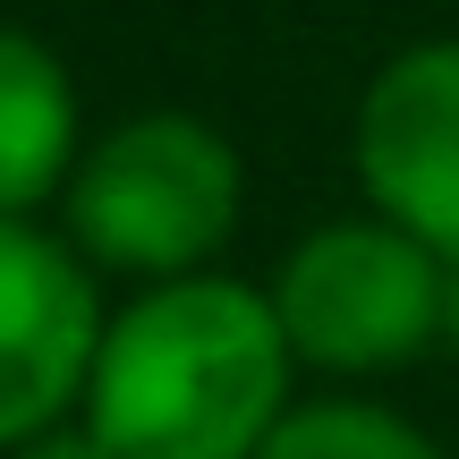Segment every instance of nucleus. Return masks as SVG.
<instances>
[{
  "mask_svg": "<svg viewBox=\"0 0 459 459\" xmlns=\"http://www.w3.org/2000/svg\"><path fill=\"white\" fill-rule=\"evenodd\" d=\"M255 459H451V451L426 426H409L400 409H383V400L332 392V400H298Z\"/></svg>",
  "mask_w": 459,
  "mask_h": 459,
  "instance_id": "obj_7",
  "label": "nucleus"
},
{
  "mask_svg": "<svg viewBox=\"0 0 459 459\" xmlns=\"http://www.w3.org/2000/svg\"><path fill=\"white\" fill-rule=\"evenodd\" d=\"M102 324L94 264L34 221H0V459L85 409Z\"/></svg>",
  "mask_w": 459,
  "mask_h": 459,
  "instance_id": "obj_5",
  "label": "nucleus"
},
{
  "mask_svg": "<svg viewBox=\"0 0 459 459\" xmlns=\"http://www.w3.org/2000/svg\"><path fill=\"white\" fill-rule=\"evenodd\" d=\"M434 349L459 358V264H443V332H434Z\"/></svg>",
  "mask_w": 459,
  "mask_h": 459,
  "instance_id": "obj_9",
  "label": "nucleus"
},
{
  "mask_svg": "<svg viewBox=\"0 0 459 459\" xmlns=\"http://www.w3.org/2000/svg\"><path fill=\"white\" fill-rule=\"evenodd\" d=\"M451 459H459V451H451Z\"/></svg>",
  "mask_w": 459,
  "mask_h": 459,
  "instance_id": "obj_10",
  "label": "nucleus"
},
{
  "mask_svg": "<svg viewBox=\"0 0 459 459\" xmlns=\"http://www.w3.org/2000/svg\"><path fill=\"white\" fill-rule=\"evenodd\" d=\"M60 204H68V247L85 264L162 290V281L213 273L247 204V162L196 111H136L77 153Z\"/></svg>",
  "mask_w": 459,
  "mask_h": 459,
  "instance_id": "obj_2",
  "label": "nucleus"
},
{
  "mask_svg": "<svg viewBox=\"0 0 459 459\" xmlns=\"http://www.w3.org/2000/svg\"><path fill=\"white\" fill-rule=\"evenodd\" d=\"M290 375L298 358L273 298L230 273H196L102 324L77 417L111 443V459H255L298 409Z\"/></svg>",
  "mask_w": 459,
  "mask_h": 459,
  "instance_id": "obj_1",
  "label": "nucleus"
},
{
  "mask_svg": "<svg viewBox=\"0 0 459 459\" xmlns=\"http://www.w3.org/2000/svg\"><path fill=\"white\" fill-rule=\"evenodd\" d=\"M77 85L34 34L0 26V221H26L77 170Z\"/></svg>",
  "mask_w": 459,
  "mask_h": 459,
  "instance_id": "obj_6",
  "label": "nucleus"
},
{
  "mask_svg": "<svg viewBox=\"0 0 459 459\" xmlns=\"http://www.w3.org/2000/svg\"><path fill=\"white\" fill-rule=\"evenodd\" d=\"M9 459H111V443H102L85 417H60L51 434H34V443H17Z\"/></svg>",
  "mask_w": 459,
  "mask_h": 459,
  "instance_id": "obj_8",
  "label": "nucleus"
},
{
  "mask_svg": "<svg viewBox=\"0 0 459 459\" xmlns=\"http://www.w3.org/2000/svg\"><path fill=\"white\" fill-rule=\"evenodd\" d=\"M366 213L459 264V34L409 43L366 77L349 128Z\"/></svg>",
  "mask_w": 459,
  "mask_h": 459,
  "instance_id": "obj_4",
  "label": "nucleus"
},
{
  "mask_svg": "<svg viewBox=\"0 0 459 459\" xmlns=\"http://www.w3.org/2000/svg\"><path fill=\"white\" fill-rule=\"evenodd\" d=\"M264 298H273V324L298 366L392 375V366H417L443 332V255H426L409 230L358 213L307 230L281 255Z\"/></svg>",
  "mask_w": 459,
  "mask_h": 459,
  "instance_id": "obj_3",
  "label": "nucleus"
}]
</instances>
